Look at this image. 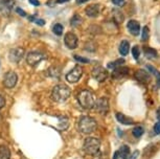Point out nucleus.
<instances>
[{"instance_id":"f257e3e1","label":"nucleus","mask_w":160,"mask_h":159,"mask_svg":"<svg viewBox=\"0 0 160 159\" xmlns=\"http://www.w3.org/2000/svg\"><path fill=\"white\" fill-rule=\"evenodd\" d=\"M70 94H71V90L67 85H65V84H59V85L53 87L52 91H51V98L55 102L62 103V102H65L70 97Z\"/></svg>"},{"instance_id":"f03ea898","label":"nucleus","mask_w":160,"mask_h":159,"mask_svg":"<svg viewBox=\"0 0 160 159\" xmlns=\"http://www.w3.org/2000/svg\"><path fill=\"white\" fill-rule=\"evenodd\" d=\"M96 127V122L95 119L91 117V116H82L80 119H78V131L83 134H91L93 132L95 131Z\"/></svg>"},{"instance_id":"7ed1b4c3","label":"nucleus","mask_w":160,"mask_h":159,"mask_svg":"<svg viewBox=\"0 0 160 159\" xmlns=\"http://www.w3.org/2000/svg\"><path fill=\"white\" fill-rule=\"evenodd\" d=\"M78 101L80 105L84 109H92L95 104V97L94 94L92 93L90 90H82L78 95Z\"/></svg>"},{"instance_id":"20e7f679","label":"nucleus","mask_w":160,"mask_h":159,"mask_svg":"<svg viewBox=\"0 0 160 159\" xmlns=\"http://www.w3.org/2000/svg\"><path fill=\"white\" fill-rule=\"evenodd\" d=\"M101 149V140L96 137H88L84 142V151L90 156H95L98 154Z\"/></svg>"},{"instance_id":"39448f33","label":"nucleus","mask_w":160,"mask_h":159,"mask_svg":"<svg viewBox=\"0 0 160 159\" xmlns=\"http://www.w3.org/2000/svg\"><path fill=\"white\" fill-rule=\"evenodd\" d=\"M82 76H83V68L80 65H77L66 74V80L69 83H77L80 81Z\"/></svg>"},{"instance_id":"423d86ee","label":"nucleus","mask_w":160,"mask_h":159,"mask_svg":"<svg viewBox=\"0 0 160 159\" xmlns=\"http://www.w3.org/2000/svg\"><path fill=\"white\" fill-rule=\"evenodd\" d=\"M94 109L98 111L99 114H107V112L109 111V101L106 97H101L95 102L94 104Z\"/></svg>"},{"instance_id":"0eeeda50","label":"nucleus","mask_w":160,"mask_h":159,"mask_svg":"<svg viewBox=\"0 0 160 159\" xmlns=\"http://www.w3.org/2000/svg\"><path fill=\"white\" fill-rule=\"evenodd\" d=\"M108 76H109V73H108V71L105 69L104 67H102V66H96L92 69V77L93 79H95L98 82H105L106 80H107Z\"/></svg>"},{"instance_id":"6e6552de","label":"nucleus","mask_w":160,"mask_h":159,"mask_svg":"<svg viewBox=\"0 0 160 159\" xmlns=\"http://www.w3.org/2000/svg\"><path fill=\"white\" fill-rule=\"evenodd\" d=\"M17 81H18V76L16 74V72H14V71H8L4 74L3 85L5 86V88L12 89L16 86Z\"/></svg>"},{"instance_id":"1a4fd4ad","label":"nucleus","mask_w":160,"mask_h":159,"mask_svg":"<svg viewBox=\"0 0 160 159\" xmlns=\"http://www.w3.org/2000/svg\"><path fill=\"white\" fill-rule=\"evenodd\" d=\"M44 59H45V56L43 53L38 52H32L28 53V56H26V62L31 66H37L39 63Z\"/></svg>"},{"instance_id":"9d476101","label":"nucleus","mask_w":160,"mask_h":159,"mask_svg":"<svg viewBox=\"0 0 160 159\" xmlns=\"http://www.w3.org/2000/svg\"><path fill=\"white\" fill-rule=\"evenodd\" d=\"M24 53H25V52H24V49L22 47H15V48L10 50L8 59L13 63H19L24 57Z\"/></svg>"},{"instance_id":"9b49d317","label":"nucleus","mask_w":160,"mask_h":159,"mask_svg":"<svg viewBox=\"0 0 160 159\" xmlns=\"http://www.w3.org/2000/svg\"><path fill=\"white\" fill-rule=\"evenodd\" d=\"M64 43L69 49H75L78 44V37L73 34V32H68L64 37Z\"/></svg>"},{"instance_id":"f8f14e48","label":"nucleus","mask_w":160,"mask_h":159,"mask_svg":"<svg viewBox=\"0 0 160 159\" xmlns=\"http://www.w3.org/2000/svg\"><path fill=\"white\" fill-rule=\"evenodd\" d=\"M129 67L127 66H118V67L114 68L112 72V79L114 80H122L126 77L129 74Z\"/></svg>"},{"instance_id":"ddd939ff","label":"nucleus","mask_w":160,"mask_h":159,"mask_svg":"<svg viewBox=\"0 0 160 159\" xmlns=\"http://www.w3.org/2000/svg\"><path fill=\"white\" fill-rule=\"evenodd\" d=\"M134 77L137 82H139L141 84H149L151 82L150 73L143 69H138L136 72L134 73Z\"/></svg>"},{"instance_id":"4468645a","label":"nucleus","mask_w":160,"mask_h":159,"mask_svg":"<svg viewBox=\"0 0 160 159\" xmlns=\"http://www.w3.org/2000/svg\"><path fill=\"white\" fill-rule=\"evenodd\" d=\"M127 27H128L129 32H131L133 36H137L140 32V24L136 20H130L128 22V24H127Z\"/></svg>"},{"instance_id":"2eb2a0df","label":"nucleus","mask_w":160,"mask_h":159,"mask_svg":"<svg viewBox=\"0 0 160 159\" xmlns=\"http://www.w3.org/2000/svg\"><path fill=\"white\" fill-rule=\"evenodd\" d=\"M85 13L88 17L94 18L99 14V5L98 4H90L85 8Z\"/></svg>"},{"instance_id":"dca6fc26","label":"nucleus","mask_w":160,"mask_h":159,"mask_svg":"<svg viewBox=\"0 0 160 159\" xmlns=\"http://www.w3.org/2000/svg\"><path fill=\"white\" fill-rule=\"evenodd\" d=\"M116 119L118 121V122H120L122 125H127V126H130V125H133L134 124V121L131 118V117H128L126 116L125 114L122 113H119L117 112L116 113Z\"/></svg>"},{"instance_id":"f3484780","label":"nucleus","mask_w":160,"mask_h":159,"mask_svg":"<svg viewBox=\"0 0 160 159\" xmlns=\"http://www.w3.org/2000/svg\"><path fill=\"white\" fill-rule=\"evenodd\" d=\"M117 153H118V157L122 159H129L130 156H131V151H130V148L128 146H122Z\"/></svg>"},{"instance_id":"a211bd4d","label":"nucleus","mask_w":160,"mask_h":159,"mask_svg":"<svg viewBox=\"0 0 160 159\" xmlns=\"http://www.w3.org/2000/svg\"><path fill=\"white\" fill-rule=\"evenodd\" d=\"M143 52H144V55H146L147 58L150 59V60H153V59L157 58V50H155L154 48H151V47L144 46L143 47Z\"/></svg>"},{"instance_id":"6ab92c4d","label":"nucleus","mask_w":160,"mask_h":159,"mask_svg":"<svg viewBox=\"0 0 160 159\" xmlns=\"http://www.w3.org/2000/svg\"><path fill=\"white\" fill-rule=\"evenodd\" d=\"M129 49H130V44L128 41L123 40L122 41V43L119 44V52L122 56H127L129 53Z\"/></svg>"},{"instance_id":"aec40b11","label":"nucleus","mask_w":160,"mask_h":159,"mask_svg":"<svg viewBox=\"0 0 160 159\" xmlns=\"http://www.w3.org/2000/svg\"><path fill=\"white\" fill-rule=\"evenodd\" d=\"M11 151L7 146H0V159H10Z\"/></svg>"},{"instance_id":"412c9836","label":"nucleus","mask_w":160,"mask_h":159,"mask_svg":"<svg viewBox=\"0 0 160 159\" xmlns=\"http://www.w3.org/2000/svg\"><path fill=\"white\" fill-rule=\"evenodd\" d=\"M147 68H148V70H150L151 72H152L154 76L156 77V79H157V85L160 87V72L156 69V68H154L153 66H151V65H148Z\"/></svg>"},{"instance_id":"4be33fe9","label":"nucleus","mask_w":160,"mask_h":159,"mask_svg":"<svg viewBox=\"0 0 160 159\" xmlns=\"http://www.w3.org/2000/svg\"><path fill=\"white\" fill-rule=\"evenodd\" d=\"M143 132H144V130H143L142 127H136V128L133 129L132 134H133V136H134V137H136V138H139L141 135L143 134Z\"/></svg>"},{"instance_id":"5701e85b","label":"nucleus","mask_w":160,"mask_h":159,"mask_svg":"<svg viewBox=\"0 0 160 159\" xmlns=\"http://www.w3.org/2000/svg\"><path fill=\"white\" fill-rule=\"evenodd\" d=\"M63 25L62 24H60V23H57V24L53 25V27H52V32H55V34L57 36H61L63 34Z\"/></svg>"},{"instance_id":"b1692460","label":"nucleus","mask_w":160,"mask_h":159,"mask_svg":"<svg viewBox=\"0 0 160 159\" xmlns=\"http://www.w3.org/2000/svg\"><path fill=\"white\" fill-rule=\"evenodd\" d=\"M123 63H125V60L118 59V60H116V61L111 62L110 64H108V67L109 68H116V67H118V66H122Z\"/></svg>"},{"instance_id":"393cba45","label":"nucleus","mask_w":160,"mask_h":159,"mask_svg":"<svg viewBox=\"0 0 160 159\" xmlns=\"http://www.w3.org/2000/svg\"><path fill=\"white\" fill-rule=\"evenodd\" d=\"M81 21H82V18H81V16H78V15H74V16L72 17L71 20H70V24L72 26H78L81 23Z\"/></svg>"},{"instance_id":"a878e982","label":"nucleus","mask_w":160,"mask_h":159,"mask_svg":"<svg viewBox=\"0 0 160 159\" xmlns=\"http://www.w3.org/2000/svg\"><path fill=\"white\" fill-rule=\"evenodd\" d=\"M113 15H114V19H115L117 22H122L123 16L118 10H113Z\"/></svg>"},{"instance_id":"bb28decb","label":"nucleus","mask_w":160,"mask_h":159,"mask_svg":"<svg viewBox=\"0 0 160 159\" xmlns=\"http://www.w3.org/2000/svg\"><path fill=\"white\" fill-rule=\"evenodd\" d=\"M0 3L5 7H13L15 4V0H0Z\"/></svg>"},{"instance_id":"cd10ccee","label":"nucleus","mask_w":160,"mask_h":159,"mask_svg":"<svg viewBox=\"0 0 160 159\" xmlns=\"http://www.w3.org/2000/svg\"><path fill=\"white\" fill-rule=\"evenodd\" d=\"M68 126H69L68 118L63 117V119H61V122H60V128H61L62 130L64 131V130H66V129L68 128Z\"/></svg>"},{"instance_id":"c85d7f7f","label":"nucleus","mask_w":160,"mask_h":159,"mask_svg":"<svg viewBox=\"0 0 160 159\" xmlns=\"http://www.w3.org/2000/svg\"><path fill=\"white\" fill-rule=\"evenodd\" d=\"M149 39V27L148 26H144L142 28V36H141V40L143 42L147 41Z\"/></svg>"},{"instance_id":"c756f323","label":"nucleus","mask_w":160,"mask_h":159,"mask_svg":"<svg viewBox=\"0 0 160 159\" xmlns=\"http://www.w3.org/2000/svg\"><path fill=\"white\" fill-rule=\"evenodd\" d=\"M132 55H133V58H134L135 60L139 59L140 52H139V48H138V46H134L132 48Z\"/></svg>"},{"instance_id":"7c9ffc66","label":"nucleus","mask_w":160,"mask_h":159,"mask_svg":"<svg viewBox=\"0 0 160 159\" xmlns=\"http://www.w3.org/2000/svg\"><path fill=\"white\" fill-rule=\"evenodd\" d=\"M74 59L77 60L78 62L80 63H84V64H87V63H89V60L86 59V58H83V57H80V56H74Z\"/></svg>"},{"instance_id":"2f4dec72","label":"nucleus","mask_w":160,"mask_h":159,"mask_svg":"<svg viewBox=\"0 0 160 159\" xmlns=\"http://www.w3.org/2000/svg\"><path fill=\"white\" fill-rule=\"evenodd\" d=\"M154 133L156 135L160 134V122H157L155 126H154Z\"/></svg>"},{"instance_id":"473e14b6","label":"nucleus","mask_w":160,"mask_h":159,"mask_svg":"<svg viewBox=\"0 0 160 159\" xmlns=\"http://www.w3.org/2000/svg\"><path fill=\"white\" fill-rule=\"evenodd\" d=\"M29 19L35 21V22L37 23V24H39V25H44L45 24V21L43 19H35L34 17H29Z\"/></svg>"},{"instance_id":"72a5a7b5","label":"nucleus","mask_w":160,"mask_h":159,"mask_svg":"<svg viewBox=\"0 0 160 159\" xmlns=\"http://www.w3.org/2000/svg\"><path fill=\"white\" fill-rule=\"evenodd\" d=\"M113 4L117 5V7H122L126 3V0H112Z\"/></svg>"},{"instance_id":"f704fd0d","label":"nucleus","mask_w":160,"mask_h":159,"mask_svg":"<svg viewBox=\"0 0 160 159\" xmlns=\"http://www.w3.org/2000/svg\"><path fill=\"white\" fill-rule=\"evenodd\" d=\"M5 106V98L3 95L0 94V109H2Z\"/></svg>"},{"instance_id":"c9c22d12","label":"nucleus","mask_w":160,"mask_h":159,"mask_svg":"<svg viewBox=\"0 0 160 159\" xmlns=\"http://www.w3.org/2000/svg\"><path fill=\"white\" fill-rule=\"evenodd\" d=\"M16 11H17V13L19 14V15H21V16H22V17H25V16H26L25 12H24L23 10H21L20 7H17V8H16Z\"/></svg>"},{"instance_id":"e433bc0d","label":"nucleus","mask_w":160,"mask_h":159,"mask_svg":"<svg viewBox=\"0 0 160 159\" xmlns=\"http://www.w3.org/2000/svg\"><path fill=\"white\" fill-rule=\"evenodd\" d=\"M29 2L32 4V5H35V7H38V5H40V2H39V0H28Z\"/></svg>"},{"instance_id":"4c0bfd02","label":"nucleus","mask_w":160,"mask_h":159,"mask_svg":"<svg viewBox=\"0 0 160 159\" xmlns=\"http://www.w3.org/2000/svg\"><path fill=\"white\" fill-rule=\"evenodd\" d=\"M157 114H156V116H157V118H158V121L160 122V107L158 108V109H157Z\"/></svg>"},{"instance_id":"58836bf2","label":"nucleus","mask_w":160,"mask_h":159,"mask_svg":"<svg viewBox=\"0 0 160 159\" xmlns=\"http://www.w3.org/2000/svg\"><path fill=\"white\" fill-rule=\"evenodd\" d=\"M89 1V0H77V3L78 4H82V3H85V2Z\"/></svg>"},{"instance_id":"ea45409f","label":"nucleus","mask_w":160,"mask_h":159,"mask_svg":"<svg viewBox=\"0 0 160 159\" xmlns=\"http://www.w3.org/2000/svg\"><path fill=\"white\" fill-rule=\"evenodd\" d=\"M69 0H57V2L58 3H64V2H68Z\"/></svg>"},{"instance_id":"a19ab883","label":"nucleus","mask_w":160,"mask_h":159,"mask_svg":"<svg viewBox=\"0 0 160 159\" xmlns=\"http://www.w3.org/2000/svg\"><path fill=\"white\" fill-rule=\"evenodd\" d=\"M113 159H118V153H117V151L114 153V156H113Z\"/></svg>"},{"instance_id":"79ce46f5","label":"nucleus","mask_w":160,"mask_h":159,"mask_svg":"<svg viewBox=\"0 0 160 159\" xmlns=\"http://www.w3.org/2000/svg\"><path fill=\"white\" fill-rule=\"evenodd\" d=\"M0 121H1V115H0Z\"/></svg>"}]
</instances>
